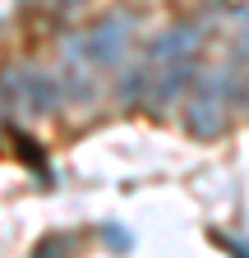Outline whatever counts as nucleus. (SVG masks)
<instances>
[{
    "instance_id": "nucleus-1",
    "label": "nucleus",
    "mask_w": 249,
    "mask_h": 258,
    "mask_svg": "<svg viewBox=\"0 0 249 258\" xmlns=\"http://www.w3.org/2000/svg\"><path fill=\"white\" fill-rule=\"evenodd\" d=\"M235 97V70H212L194 74V97L184 106V124L194 139H217L226 129V106Z\"/></svg>"
},
{
    "instance_id": "nucleus-2",
    "label": "nucleus",
    "mask_w": 249,
    "mask_h": 258,
    "mask_svg": "<svg viewBox=\"0 0 249 258\" xmlns=\"http://www.w3.org/2000/svg\"><path fill=\"white\" fill-rule=\"evenodd\" d=\"M79 46H83V60L106 64V70H111V64H120L125 51H130V19H125V14L102 19L88 37H79Z\"/></svg>"
},
{
    "instance_id": "nucleus-3",
    "label": "nucleus",
    "mask_w": 249,
    "mask_h": 258,
    "mask_svg": "<svg viewBox=\"0 0 249 258\" xmlns=\"http://www.w3.org/2000/svg\"><path fill=\"white\" fill-rule=\"evenodd\" d=\"M194 55H175V60H152V92L148 102L152 106H171L175 97L194 83Z\"/></svg>"
},
{
    "instance_id": "nucleus-4",
    "label": "nucleus",
    "mask_w": 249,
    "mask_h": 258,
    "mask_svg": "<svg viewBox=\"0 0 249 258\" xmlns=\"http://www.w3.org/2000/svg\"><path fill=\"white\" fill-rule=\"evenodd\" d=\"M203 46V32L190 28V23H180V28H166L157 42H152V60H175V55H199Z\"/></svg>"
},
{
    "instance_id": "nucleus-5",
    "label": "nucleus",
    "mask_w": 249,
    "mask_h": 258,
    "mask_svg": "<svg viewBox=\"0 0 249 258\" xmlns=\"http://www.w3.org/2000/svg\"><path fill=\"white\" fill-rule=\"evenodd\" d=\"M19 88H23V102L33 106L37 115H46V111H55V83L42 74V70H23V79H19Z\"/></svg>"
},
{
    "instance_id": "nucleus-6",
    "label": "nucleus",
    "mask_w": 249,
    "mask_h": 258,
    "mask_svg": "<svg viewBox=\"0 0 249 258\" xmlns=\"http://www.w3.org/2000/svg\"><path fill=\"white\" fill-rule=\"evenodd\" d=\"M148 92H152V64H134V70L120 79V102L134 106V102H143Z\"/></svg>"
},
{
    "instance_id": "nucleus-7",
    "label": "nucleus",
    "mask_w": 249,
    "mask_h": 258,
    "mask_svg": "<svg viewBox=\"0 0 249 258\" xmlns=\"http://www.w3.org/2000/svg\"><path fill=\"white\" fill-rule=\"evenodd\" d=\"M235 37H240V46L249 51V5H240V10H235Z\"/></svg>"
},
{
    "instance_id": "nucleus-8",
    "label": "nucleus",
    "mask_w": 249,
    "mask_h": 258,
    "mask_svg": "<svg viewBox=\"0 0 249 258\" xmlns=\"http://www.w3.org/2000/svg\"><path fill=\"white\" fill-rule=\"evenodd\" d=\"M235 102H240V106L249 111V79H244V83H235Z\"/></svg>"
},
{
    "instance_id": "nucleus-9",
    "label": "nucleus",
    "mask_w": 249,
    "mask_h": 258,
    "mask_svg": "<svg viewBox=\"0 0 249 258\" xmlns=\"http://www.w3.org/2000/svg\"><path fill=\"white\" fill-rule=\"evenodd\" d=\"M55 5H65V10H74V5H79V0H55Z\"/></svg>"
}]
</instances>
